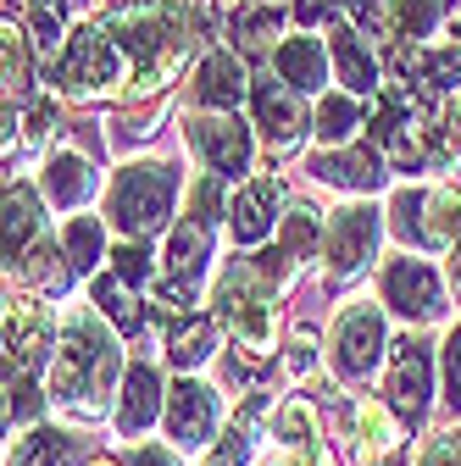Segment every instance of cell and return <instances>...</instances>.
Here are the masks:
<instances>
[{
  "instance_id": "obj_12",
  "label": "cell",
  "mask_w": 461,
  "mask_h": 466,
  "mask_svg": "<svg viewBox=\"0 0 461 466\" xmlns=\"http://www.w3.org/2000/svg\"><path fill=\"white\" fill-rule=\"evenodd\" d=\"M156 417H167V389L150 367H134L128 383H123V400H118V433H145Z\"/></svg>"
},
{
  "instance_id": "obj_37",
  "label": "cell",
  "mask_w": 461,
  "mask_h": 466,
  "mask_svg": "<svg viewBox=\"0 0 461 466\" xmlns=\"http://www.w3.org/2000/svg\"><path fill=\"white\" fill-rule=\"evenodd\" d=\"M206 466H240V433H228V439L206 455Z\"/></svg>"
},
{
  "instance_id": "obj_7",
  "label": "cell",
  "mask_w": 461,
  "mask_h": 466,
  "mask_svg": "<svg viewBox=\"0 0 461 466\" xmlns=\"http://www.w3.org/2000/svg\"><path fill=\"white\" fill-rule=\"evenodd\" d=\"M373 239H378V211L373 206H344L328 217V233H323V250H328V267L339 278H351L367 256H373Z\"/></svg>"
},
{
  "instance_id": "obj_30",
  "label": "cell",
  "mask_w": 461,
  "mask_h": 466,
  "mask_svg": "<svg viewBox=\"0 0 461 466\" xmlns=\"http://www.w3.org/2000/svg\"><path fill=\"white\" fill-rule=\"evenodd\" d=\"M0 39H6V100L12 95H28V34L6 23V34H0Z\"/></svg>"
},
{
  "instance_id": "obj_28",
  "label": "cell",
  "mask_w": 461,
  "mask_h": 466,
  "mask_svg": "<svg viewBox=\"0 0 461 466\" xmlns=\"http://www.w3.org/2000/svg\"><path fill=\"white\" fill-rule=\"evenodd\" d=\"M356 128H362L356 100H351V95H323V106H317V139H323L328 150H339V145L356 139Z\"/></svg>"
},
{
  "instance_id": "obj_41",
  "label": "cell",
  "mask_w": 461,
  "mask_h": 466,
  "mask_svg": "<svg viewBox=\"0 0 461 466\" xmlns=\"http://www.w3.org/2000/svg\"><path fill=\"white\" fill-rule=\"evenodd\" d=\"M450 283H456V289H461V245H456V250H450Z\"/></svg>"
},
{
  "instance_id": "obj_19",
  "label": "cell",
  "mask_w": 461,
  "mask_h": 466,
  "mask_svg": "<svg viewBox=\"0 0 461 466\" xmlns=\"http://www.w3.org/2000/svg\"><path fill=\"white\" fill-rule=\"evenodd\" d=\"M317 178H328V184H339V189H373L384 172H378V156L367 150V145H351V150H328V156H317Z\"/></svg>"
},
{
  "instance_id": "obj_38",
  "label": "cell",
  "mask_w": 461,
  "mask_h": 466,
  "mask_svg": "<svg viewBox=\"0 0 461 466\" xmlns=\"http://www.w3.org/2000/svg\"><path fill=\"white\" fill-rule=\"evenodd\" d=\"M134 466H179L161 444H145V450H134Z\"/></svg>"
},
{
  "instance_id": "obj_24",
  "label": "cell",
  "mask_w": 461,
  "mask_h": 466,
  "mask_svg": "<svg viewBox=\"0 0 461 466\" xmlns=\"http://www.w3.org/2000/svg\"><path fill=\"white\" fill-rule=\"evenodd\" d=\"M67 267H73L67 250H56L50 239H39V245H34L17 267H6V272H17L23 289H62V283H67Z\"/></svg>"
},
{
  "instance_id": "obj_31",
  "label": "cell",
  "mask_w": 461,
  "mask_h": 466,
  "mask_svg": "<svg viewBox=\"0 0 461 466\" xmlns=\"http://www.w3.org/2000/svg\"><path fill=\"white\" fill-rule=\"evenodd\" d=\"M34 417H39L34 378H6V422H12V428H28Z\"/></svg>"
},
{
  "instance_id": "obj_17",
  "label": "cell",
  "mask_w": 461,
  "mask_h": 466,
  "mask_svg": "<svg viewBox=\"0 0 461 466\" xmlns=\"http://www.w3.org/2000/svg\"><path fill=\"white\" fill-rule=\"evenodd\" d=\"M39 200L28 184H6V267H17L39 239Z\"/></svg>"
},
{
  "instance_id": "obj_2",
  "label": "cell",
  "mask_w": 461,
  "mask_h": 466,
  "mask_svg": "<svg viewBox=\"0 0 461 466\" xmlns=\"http://www.w3.org/2000/svg\"><path fill=\"white\" fill-rule=\"evenodd\" d=\"M118 50L128 56V95H156L172 84V73L184 67V56L195 50V12L184 6H123L118 17H106Z\"/></svg>"
},
{
  "instance_id": "obj_42",
  "label": "cell",
  "mask_w": 461,
  "mask_h": 466,
  "mask_svg": "<svg viewBox=\"0 0 461 466\" xmlns=\"http://www.w3.org/2000/svg\"><path fill=\"white\" fill-rule=\"evenodd\" d=\"M450 34H456V39H461V6H456V17H450Z\"/></svg>"
},
{
  "instance_id": "obj_35",
  "label": "cell",
  "mask_w": 461,
  "mask_h": 466,
  "mask_svg": "<svg viewBox=\"0 0 461 466\" xmlns=\"http://www.w3.org/2000/svg\"><path fill=\"white\" fill-rule=\"evenodd\" d=\"M111 272H118L123 283H145V272H150V250L123 245V250H118V267H111Z\"/></svg>"
},
{
  "instance_id": "obj_32",
  "label": "cell",
  "mask_w": 461,
  "mask_h": 466,
  "mask_svg": "<svg viewBox=\"0 0 461 466\" xmlns=\"http://www.w3.org/2000/svg\"><path fill=\"white\" fill-rule=\"evenodd\" d=\"M234 34H240L245 45H267V39H278V6H256V12H245V17L234 23Z\"/></svg>"
},
{
  "instance_id": "obj_39",
  "label": "cell",
  "mask_w": 461,
  "mask_h": 466,
  "mask_svg": "<svg viewBox=\"0 0 461 466\" xmlns=\"http://www.w3.org/2000/svg\"><path fill=\"white\" fill-rule=\"evenodd\" d=\"M317 12L328 17V12H333V0H301V6H295V17H301V23H317Z\"/></svg>"
},
{
  "instance_id": "obj_29",
  "label": "cell",
  "mask_w": 461,
  "mask_h": 466,
  "mask_svg": "<svg viewBox=\"0 0 461 466\" xmlns=\"http://www.w3.org/2000/svg\"><path fill=\"white\" fill-rule=\"evenodd\" d=\"M62 250H67L73 272H89V267H100V222H95V217H78V222H67V228H62Z\"/></svg>"
},
{
  "instance_id": "obj_4",
  "label": "cell",
  "mask_w": 461,
  "mask_h": 466,
  "mask_svg": "<svg viewBox=\"0 0 461 466\" xmlns=\"http://www.w3.org/2000/svg\"><path fill=\"white\" fill-rule=\"evenodd\" d=\"M167 206H172V172L167 167H128L118 178V189H111V222H118L128 239L156 233Z\"/></svg>"
},
{
  "instance_id": "obj_13",
  "label": "cell",
  "mask_w": 461,
  "mask_h": 466,
  "mask_svg": "<svg viewBox=\"0 0 461 466\" xmlns=\"http://www.w3.org/2000/svg\"><path fill=\"white\" fill-rule=\"evenodd\" d=\"M256 116H261V134H267L272 150H290L306 128L295 89H278V84H256Z\"/></svg>"
},
{
  "instance_id": "obj_43",
  "label": "cell",
  "mask_w": 461,
  "mask_h": 466,
  "mask_svg": "<svg viewBox=\"0 0 461 466\" xmlns=\"http://www.w3.org/2000/svg\"><path fill=\"white\" fill-rule=\"evenodd\" d=\"M89 466H111V461H89Z\"/></svg>"
},
{
  "instance_id": "obj_6",
  "label": "cell",
  "mask_w": 461,
  "mask_h": 466,
  "mask_svg": "<svg viewBox=\"0 0 461 466\" xmlns=\"http://www.w3.org/2000/svg\"><path fill=\"white\" fill-rule=\"evenodd\" d=\"M50 344V317L34 295H6V378H34Z\"/></svg>"
},
{
  "instance_id": "obj_36",
  "label": "cell",
  "mask_w": 461,
  "mask_h": 466,
  "mask_svg": "<svg viewBox=\"0 0 461 466\" xmlns=\"http://www.w3.org/2000/svg\"><path fill=\"white\" fill-rule=\"evenodd\" d=\"M312 361H317V356H312V333L301 328V333H295V344H290V361H283V367H290V378H306V372H312Z\"/></svg>"
},
{
  "instance_id": "obj_22",
  "label": "cell",
  "mask_w": 461,
  "mask_h": 466,
  "mask_svg": "<svg viewBox=\"0 0 461 466\" xmlns=\"http://www.w3.org/2000/svg\"><path fill=\"white\" fill-rule=\"evenodd\" d=\"M211 344H217V322H211V317H190V322L172 328L167 356H172V367L195 372V367H206V361H211Z\"/></svg>"
},
{
  "instance_id": "obj_1",
  "label": "cell",
  "mask_w": 461,
  "mask_h": 466,
  "mask_svg": "<svg viewBox=\"0 0 461 466\" xmlns=\"http://www.w3.org/2000/svg\"><path fill=\"white\" fill-rule=\"evenodd\" d=\"M118 344L100 328L89 306H73L56 322V356H50V400L67 422H100L111 383H118Z\"/></svg>"
},
{
  "instance_id": "obj_8",
  "label": "cell",
  "mask_w": 461,
  "mask_h": 466,
  "mask_svg": "<svg viewBox=\"0 0 461 466\" xmlns=\"http://www.w3.org/2000/svg\"><path fill=\"white\" fill-rule=\"evenodd\" d=\"M384 306H394L400 317H412V322H428L439 317V278L428 261H412V256H400L384 267Z\"/></svg>"
},
{
  "instance_id": "obj_10",
  "label": "cell",
  "mask_w": 461,
  "mask_h": 466,
  "mask_svg": "<svg viewBox=\"0 0 461 466\" xmlns=\"http://www.w3.org/2000/svg\"><path fill=\"white\" fill-rule=\"evenodd\" d=\"M278 200H283V184L272 178V172H256V178L234 195V206H228V222H234V239H240V245H261V239H267Z\"/></svg>"
},
{
  "instance_id": "obj_23",
  "label": "cell",
  "mask_w": 461,
  "mask_h": 466,
  "mask_svg": "<svg viewBox=\"0 0 461 466\" xmlns=\"http://www.w3.org/2000/svg\"><path fill=\"white\" fill-rule=\"evenodd\" d=\"M423 239L456 250L461 245V195L456 189H428L423 200Z\"/></svg>"
},
{
  "instance_id": "obj_20",
  "label": "cell",
  "mask_w": 461,
  "mask_h": 466,
  "mask_svg": "<svg viewBox=\"0 0 461 466\" xmlns=\"http://www.w3.org/2000/svg\"><path fill=\"white\" fill-rule=\"evenodd\" d=\"M394 62L406 67V73H417V84H428V89H450V84H461V50L450 45V50H423V45H400L394 50Z\"/></svg>"
},
{
  "instance_id": "obj_3",
  "label": "cell",
  "mask_w": 461,
  "mask_h": 466,
  "mask_svg": "<svg viewBox=\"0 0 461 466\" xmlns=\"http://www.w3.org/2000/svg\"><path fill=\"white\" fill-rule=\"evenodd\" d=\"M384 356V317L378 306L356 300V306H344L333 333H328V361H333V378L339 383H362Z\"/></svg>"
},
{
  "instance_id": "obj_16",
  "label": "cell",
  "mask_w": 461,
  "mask_h": 466,
  "mask_svg": "<svg viewBox=\"0 0 461 466\" xmlns=\"http://www.w3.org/2000/svg\"><path fill=\"white\" fill-rule=\"evenodd\" d=\"M278 73H283V84L290 89H323V78H328V62H323V39H306V34H295V39H278Z\"/></svg>"
},
{
  "instance_id": "obj_14",
  "label": "cell",
  "mask_w": 461,
  "mask_h": 466,
  "mask_svg": "<svg viewBox=\"0 0 461 466\" xmlns=\"http://www.w3.org/2000/svg\"><path fill=\"white\" fill-rule=\"evenodd\" d=\"M400 411H412L423 417V405H428V356L417 344H400L394 350V361H389V389H384Z\"/></svg>"
},
{
  "instance_id": "obj_18",
  "label": "cell",
  "mask_w": 461,
  "mask_h": 466,
  "mask_svg": "<svg viewBox=\"0 0 461 466\" xmlns=\"http://www.w3.org/2000/svg\"><path fill=\"white\" fill-rule=\"evenodd\" d=\"M400 422L389 417V405H378V400H362L356 405V455L362 461H384V455H394L400 450Z\"/></svg>"
},
{
  "instance_id": "obj_11",
  "label": "cell",
  "mask_w": 461,
  "mask_h": 466,
  "mask_svg": "<svg viewBox=\"0 0 461 466\" xmlns=\"http://www.w3.org/2000/svg\"><path fill=\"white\" fill-rule=\"evenodd\" d=\"M245 100V67L234 62V50H211L195 73V106L200 111H234Z\"/></svg>"
},
{
  "instance_id": "obj_34",
  "label": "cell",
  "mask_w": 461,
  "mask_h": 466,
  "mask_svg": "<svg viewBox=\"0 0 461 466\" xmlns=\"http://www.w3.org/2000/svg\"><path fill=\"white\" fill-rule=\"evenodd\" d=\"M445 400L450 411H461V328L445 339Z\"/></svg>"
},
{
  "instance_id": "obj_15",
  "label": "cell",
  "mask_w": 461,
  "mask_h": 466,
  "mask_svg": "<svg viewBox=\"0 0 461 466\" xmlns=\"http://www.w3.org/2000/svg\"><path fill=\"white\" fill-rule=\"evenodd\" d=\"M45 195H50L56 206H78V200L95 195V172H89V161H84L73 145H62V150L45 161Z\"/></svg>"
},
{
  "instance_id": "obj_25",
  "label": "cell",
  "mask_w": 461,
  "mask_h": 466,
  "mask_svg": "<svg viewBox=\"0 0 461 466\" xmlns=\"http://www.w3.org/2000/svg\"><path fill=\"white\" fill-rule=\"evenodd\" d=\"M78 461V444L56 428H39V433H23L17 450H12V466H73Z\"/></svg>"
},
{
  "instance_id": "obj_5",
  "label": "cell",
  "mask_w": 461,
  "mask_h": 466,
  "mask_svg": "<svg viewBox=\"0 0 461 466\" xmlns=\"http://www.w3.org/2000/svg\"><path fill=\"white\" fill-rule=\"evenodd\" d=\"M184 139L195 145V156L206 161V172H217V178H234V172L251 167V128L234 111H195L184 123Z\"/></svg>"
},
{
  "instance_id": "obj_26",
  "label": "cell",
  "mask_w": 461,
  "mask_h": 466,
  "mask_svg": "<svg viewBox=\"0 0 461 466\" xmlns=\"http://www.w3.org/2000/svg\"><path fill=\"white\" fill-rule=\"evenodd\" d=\"M89 295H95V306H106V317L118 322L123 333H134V328L145 322V317H139V300H134V283H123L118 272H95Z\"/></svg>"
},
{
  "instance_id": "obj_9",
  "label": "cell",
  "mask_w": 461,
  "mask_h": 466,
  "mask_svg": "<svg viewBox=\"0 0 461 466\" xmlns=\"http://www.w3.org/2000/svg\"><path fill=\"white\" fill-rule=\"evenodd\" d=\"M211 428H217V394L184 372L179 383L167 389V433L179 444H206Z\"/></svg>"
},
{
  "instance_id": "obj_40",
  "label": "cell",
  "mask_w": 461,
  "mask_h": 466,
  "mask_svg": "<svg viewBox=\"0 0 461 466\" xmlns=\"http://www.w3.org/2000/svg\"><path fill=\"white\" fill-rule=\"evenodd\" d=\"M450 134H456V145H461V95H456V106H450Z\"/></svg>"
},
{
  "instance_id": "obj_27",
  "label": "cell",
  "mask_w": 461,
  "mask_h": 466,
  "mask_svg": "<svg viewBox=\"0 0 461 466\" xmlns=\"http://www.w3.org/2000/svg\"><path fill=\"white\" fill-rule=\"evenodd\" d=\"M206 267V222H179V233H172V250H167V272L179 283H195Z\"/></svg>"
},
{
  "instance_id": "obj_21",
  "label": "cell",
  "mask_w": 461,
  "mask_h": 466,
  "mask_svg": "<svg viewBox=\"0 0 461 466\" xmlns=\"http://www.w3.org/2000/svg\"><path fill=\"white\" fill-rule=\"evenodd\" d=\"M333 62H339V84L351 89V95H373L378 89V67H373V56L362 50V39L351 28H333Z\"/></svg>"
},
{
  "instance_id": "obj_33",
  "label": "cell",
  "mask_w": 461,
  "mask_h": 466,
  "mask_svg": "<svg viewBox=\"0 0 461 466\" xmlns=\"http://www.w3.org/2000/svg\"><path fill=\"white\" fill-rule=\"evenodd\" d=\"M417 466H461V428L456 433H439L417 450Z\"/></svg>"
}]
</instances>
